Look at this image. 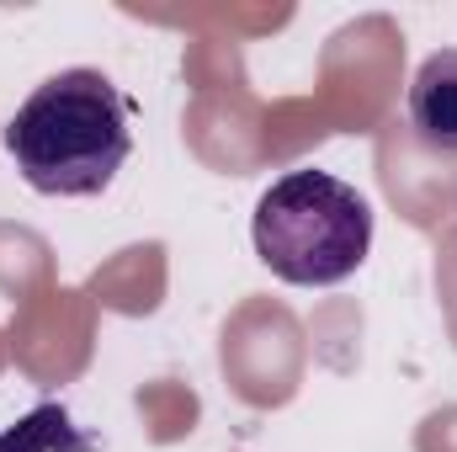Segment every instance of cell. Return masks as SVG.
<instances>
[{
  "label": "cell",
  "mask_w": 457,
  "mask_h": 452,
  "mask_svg": "<svg viewBox=\"0 0 457 452\" xmlns=\"http://www.w3.org/2000/svg\"><path fill=\"white\" fill-rule=\"evenodd\" d=\"M410 128L420 144L457 155V48H436L410 80Z\"/></svg>",
  "instance_id": "3957f363"
},
{
  "label": "cell",
  "mask_w": 457,
  "mask_h": 452,
  "mask_svg": "<svg viewBox=\"0 0 457 452\" xmlns=\"http://www.w3.org/2000/svg\"><path fill=\"white\" fill-rule=\"evenodd\" d=\"M255 255L293 288H336L372 250V208L330 171H287L250 219Z\"/></svg>",
  "instance_id": "7a4b0ae2"
},
{
  "label": "cell",
  "mask_w": 457,
  "mask_h": 452,
  "mask_svg": "<svg viewBox=\"0 0 457 452\" xmlns=\"http://www.w3.org/2000/svg\"><path fill=\"white\" fill-rule=\"evenodd\" d=\"M5 149L32 192L96 197L133 149V107L102 70H59L5 122Z\"/></svg>",
  "instance_id": "6da1fadb"
}]
</instances>
